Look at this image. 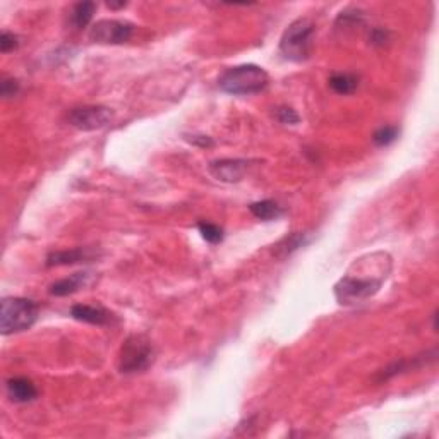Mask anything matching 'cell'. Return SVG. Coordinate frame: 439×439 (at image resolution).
Returning a JSON list of instances; mask_svg holds the SVG:
<instances>
[{
	"instance_id": "20",
	"label": "cell",
	"mask_w": 439,
	"mask_h": 439,
	"mask_svg": "<svg viewBox=\"0 0 439 439\" xmlns=\"http://www.w3.org/2000/svg\"><path fill=\"white\" fill-rule=\"evenodd\" d=\"M275 117H277V120L280 124H285V125H295L300 122V117L294 108L290 107H278L277 110H275Z\"/></svg>"
},
{
	"instance_id": "10",
	"label": "cell",
	"mask_w": 439,
	"mask_h": 439,
	"mask_svg": "<svg viewBox=\"0 0 439 439\" xmlns=\"http://www.w3.org/2000/svg\"><path fill=\"white\" fill-rule=\"evenodd\" d=\"M434 359H436V350H433L430 354H425V357H424V355H419V357L405 359V361H396V362L390 364L386 369H383L376 379H378L379 383L388 381V379L395 378V376H398V374L408 373V371H413V369H419V367L425 366V364H428L429 361L433 362Z\"/></svg>"
},
{
	"instance_id": "23",
	"label": "cell",
	"mask_w": 439,
	"mask_h": 439,
	"mask_svg": "<svg viewBox=\"0 0 439 439\" xmlns=\"http://www.w3.org/2000/svg\"><path fill=\"white\" fill-rule=\"evenodd\" d=\"M388 36H390V33L386 31V29H374L373 33H371V43L378 45V47H383L384 43L388 41Z\"/></svg>"
},
{
	"instance_id": "24",
	"label": "cell",
	"mask_w": 439,
	"mask_h": 439,
	"mask_svg": "<svg viewBox=\"0 0 439 439\" xmlns=\"http://www.w3.org/2000/svg\"><path fill=\"white\" fill-rule=\"evenodd\" d=\"M186 139L189 141L191 144H196V146H201V148H211L213 144V139L208 136H186Z\"/></svg>"
},
{
	"instance_id": "21",
	"label": "cell",
	"mask_w": 439,
	"mask_h": 439,
	"mask_svg": "<svg viewBox=\"0 0 439 439\" xmlns=\"http://www.w3.org/2000/svg\"><path fill=\"white\" fill-rule=\"evenodd\" d=\"M19 91V83L18 79L14 78H4L2 83H0V95L4 98H12V96L18 95Z\"/></svg>"
},
{
	"instance_id": "1",
	"label": "cell",
	"mask_w": 439,
	"mask_h": 439,
	"mask_svg": "<svg viewBox=\"0 0 439 439\" xmlns=\"http://www.w3.org/2000/svg\"><path fill=\"white\" fill-rule=\"evenodd\" d=\"M270 85V76L265 69L254 64H244L225 70L218 79V86L225 93L233 96H249L265 91Z\"/></svg>"
},
{
	"instance_id": "22",
	"label": "cell",
	"mask_w": 439,
	"mask_h": 439,
	"mask_svg": "<svg viewBox=\"0 0 439 439\" xmlns=\"http://www.w3.org/2000/svg\"><path fill=\"white\" fill-rule=\"evenodd\" d=\"M19 47V38L12 33L4 31L2 36H0V52L2 53H9L12 50H16Z\"/></svg>"
},
{
	"instance_id": "2",
	"label": "cell",
	"mask_w": 439,
	"mask_h": 439,
	"mask_svg": "<svg viewBox=\"0 0 439 439\" xmlns=\"http://www.w3.org/2000/svg\"><path fill=\"white\" fill-rule=\"evenodd\" d=\"M314 45V24L311 19L299 18L290 24L280 40V53L290 62H304L311 57Z\"/></svg>"
},
{
	"instance_id": "5",
	"label": "cell",
	"mask_w": 439,
	"mask_h": 439,
	"mask_svg": "<svg viewBox=\"0 0 439 439\" xmlns=\"http://www.w3.org/2000/svg\"><path fill=\"white\" fill-rule=\"evenodd\" d=\"M381 283L383 278H362L347 275L334 285V297H337L338 304H342V306H357V304L378 294Z\"/></svg>"
},
{
	"instance_id": "19",
	"label": "cell",
	"mask_w": 439,
	"mask_h": 439,
	"mask_svg": "<svg viewBox=\"0 0 439 439\" xmlns=\"http://www.w3.org/2000/svg\"><path fill=\"white\" fill-rule=\"evenodd\" d=\"M198 228L201 236H203V239L210 242V244H220V242L223 240V230H221L218 225L208 223V221H201Z\"/></svg>"
},
{
	"instance_id": "16",
	"label": "cell",
	"mask_w": 439,
	"mask_h": 439,
	"mask_svg": "<svg viewBox=\"0 0 439 439\" xmlns=\"http://www.w3.org/2000/svg\"><path fill=\"white\" fill-rule=\"evenodd\" d=\"M329 86H332V90L338 95H352L359 88V79L355 78L354 74H333V76L329 78Z\"/></svg>"
},
{
	"instance_id": "18",
	"label": "cell",
	"mask_w": 439,
	"mask_h": 439,
	"mask_svg": "<svg viewBox=\"0 0 439 439\" xmlns=\"http://www.w3.org/2000/svg\"><path fill=\"white\" fill-rule=\"evenodd\" d=\"M400 136V129L395 127V125H384V127H379L378 131L373 134V141L376 146L379 148H384V146H390L398 139Z\"/></svg>"
},
{
	"instance_id": "4",
	"label": "cell",
	"mask_w": 439,
	"mask_h": 439,
	"mask_svg": "<svg viewBox=\"0 0 439 439\" xmlns=\"http://www.w3.org/2000/svg\"><path fill=\"white\" fill-rule=\"evenodd\" d=\"M154 361V347L144 334H131L124 342L119 354V371L122 374H136L148 369Z\"/></svg>"
},
{
	"instance_id": "6",
	"label": "cell",
	"mask_w": 439,
	"mask_h": 439,
	"mask_svg": "<svg viewBox=\"0 0 439 439\" xmlns=\"http://www.w3.org/2000/svg\"><path fill=\"white\" fill-rule=\"evenodd\" d=\"M114 119V110L103 105H85L76 107L69 112L67 120L73 127L79 129V131L91 132L98 131V129L107 127Z\"/></svg>"
},
{
	"instance_id": "3",
	"label": "cell",
	"mask_w": 439,
	"mask_h": 439,
	"mask_svg": "<svg viewBox=\"0 0 439 439\" xmlns=\"http://www.w3.org/2000/svg\"><path fill=\"white\" fill-rule=\"evenodd\" d=\"M40 309L24 297H6L0 309V332L12 334L26 332L38 319Z\"/></svg>"
},
{
	"instance_id": "15",
	"label": "cell",
	"mask_w": 439,
	"mask_h": 439,
	"mask_svg": "<svg viewBox=\"0 0 439 439\" xmlns=\"http://www.w3.org/2000/svg\"><path fill=\"white\" fill-rule=\"evenodd\" d=\"M96 11L95 2H79L74 6L73 14H70V23L76 29H85L93 19Z\"/></svg>"
},
{
	"instance_id": "7",
	"label": "cell",
	"mask_w": 439,
	"mask_h": 439,
	"mask_svg": "<svg viewBox=\"0 0 439 439\" xmlns=\"http://www.w3.org/2000/svg\"><path fill=\"white\" fill-rule=\"evenodd\" d=\"M136 26L127 21L102 19L93 24L90 31V40L100 45H122L132 38Z\"/></svg>"
},
{
	"instance_id": "25",
	"label": "cell",
	"mask_w": 439,
	"mask_h": 439,
	"mask_svg": "<svg viewBox=\"0 0 439 439\" xmlns=\"http://www.w3.org/2000/svg\"><path fill=\"white\" fill-rule=\"evenodd\" d=\"M107 6L110 7V9H122V7L127 6V4H125V2H120V4H112V2H108Z\"/></svg>"
},
{
	"instance_id": "8",
	"label": "cell",
	"mask_w": 439,
	"mask_h": 439,
	"mask_svg": "<svg viewBox=\"0 0 439 439\" xmlns=\"http://www.w3.org/2000/svg\"><path fill=\"white\" fill-rule=\"evenodd\" d=\"M249 160H242V158H223V160H215L210 163L208 170L216 181L225 184H236L244 179L248 174Z\"/></svg>"
},
{
	"instance_id": "17",
	"label": "cell",
	"mask_w": 439,
	"mask_h": 439,
	"mask_svg": "<svg viewBox=\"0 0 439 439\" xmlns=\"http://www.w3.org/2000/svg\"><path fill=\"white\" fill-rule=\"evenodd\" d=\"M309 242V233L306 232H297L294 236L287 237L285 240L280 242L277 245V256L278 258H287L292 253H295L297 249H300L302 245H306Z\"/></svg>"
},
{
	"instance_id": "14",
	"label": "cell",
	"mask_w": 439,
	"mask_h": 439,
	"mask_svg": "<svg viewBox=\"0 0 439 439\" xmlns=\"http://www.w3.org/2000/svg\"><path fill=\"white\" fill-rule=\"evenodd\" d=\"M249 211L256 216L258 220L263 221H271V220H278L280 216L283 215V208L280 206L278 203L271 199L265 201H258V203H253L249 206Z\"/></svg>"
},
{
	"instance_id": "13",
	"label": "cell",
	"mask_w": 439,
	"mask_h": 439,
	"mask_svg": "<svg viewBox=\"0 0 439 439\" xmlns=\"http://www.w3.org/2000/svg\"><path fill=\"white\" fill-rule=\"evenodd\" d=\"M88 280H90V273H74L69 278L58 280V282L52 283L48 288V294L53 297H67L76 294L83 287H86Z\"/></svg>"
},
{
	"instance_id": "12",
	"label": "cell",
	"mask_w": 439,
	"mask_h": 439,
	"mask_svg": "<svg viewBox=\"0 0 439 439\" xmlns=\"http://www.w3.org/2000/svg\"><path fill=\"white\" fill-rule=\"evenodd\" d=\"M70 316H73L76 321H81V323L95 326H105L110 323L112 319V314L105 311V309L86 306V304H78V306H74L70 309Z\"/></svg>"
},
{
	"instance_id": "11",
	"label": "cell",
	"mask_w": 439,
	"mask_h": 439,
	"mask_svg": "<svg viewBox=\"0 0 439 439\" xmlns=\"http://www.w3.org/2000/svg\"><path fill=\"white\" fill-rule=\"evenodd\" d=\"M6 388L9 398L16 401V403H28V401H33L38 396V390H36V386L33 384L31 379L28 378L7 379Z\"/></svg>"
},
{
	"instance_id": "9",
	"label": "cell",
	"mask_w": 439,
	"mask_h": 439,
	"mask_svg": "<svg viewBox=\"0 0 439 439\" xmlns=\"http://www.w3.org/2000/svg\"><path fill=\"white\" fill-rule=\"evenodd\" d=\"M95 258H96V253L90 248L55 250V253L48 254L45 265H47L48 268L70 266V265H79V263H91Z\"/></svg>"
}]
</instances>
